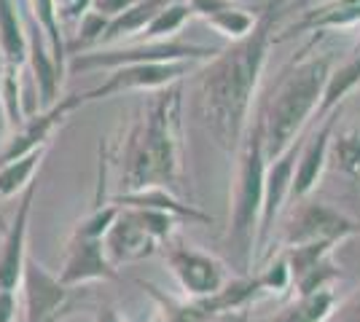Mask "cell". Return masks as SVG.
I'll return each instance as SVG.
<instances>
[{
	"label": "cell",
	"instance_id": "cell-1",
	"mask_svg": "<svg viewBox=\"0 0 360 322\" xmlns=\"http://www.w3.org/2000/svg\"><path fill=\"white\" fill-rule=\"evenodd\" d=\"M277 22V0L266 3L248 38L224 46L196 73V113L226 154L240 151L266 67Z\"/></svg>",
	"mask_w": 360,
	"mask_h": 322
},
{
	"label": "cell",
	"instance_id": "cell-2",
	"mask_svg": "<svg viewBox=\"0 0 360 322\" xmlns=\"http://www.w3.org/2000/svg\"><path fill=\"white\" fill-rule=\"evenodd\" d=\"M183 81L150 92L119 151L121 194L165 188L178 194L183 180Z\"/></svg>",
	"mask_w": 360,
	"mask_h": 322
},
{
	"label": "cell",
	"instance_id": "cell-3",
	"mask_svg": "<svg viewBox=\"0 0 360 322\" xmlns=\"http://www.w3.org/2000/svg\"><path fill=\"white\" fill-rule=\"evenodd\" d=\"M328 76V54L304 57L285 70L280 86L271 94L266 110L258 116L264 123V148H266L269 161L285 154L293 142H299L301 129L307 126L312 116H317Z\"/></svg>",
	"mask_w": 360,
	"mask_h": 322
},
{
	"label": "cell",
	"instance_id": "cell-4",
	"mask_svg": "<svg viewBox=\"0 0 360 322\" xmlns=\"http://www.w3.org/2000/svg\"><path fill=\"white\" fill-rule=\"evenodd\" d=\"M266 148H264V123L255 119L240 148L237 177L231 191V215H229V245L240 253L242 266L255 263V242L264 213V180H266Z\"/></svg>",
	"mask_w": 360,
	"mask_h": 322
},
{
	"label": "cell",
	"instance_id": "cell-5",
	"mask_svg": "<svg viewBox=\"0 0 360 322\" xmlns=\"http://www.w3.org/2000/svg\"><path fill=\"white\" fill-rule=\"evenodd\" d=\"M224 46H199V43H186V41H146L135 46L124 48H91L70 57V70L73 73H91V70H116L124 65H143V62H210Z\"/></svg>",
	"mask_w": 360,
	"mask_h": 322
},
{
	"label": "cell",
	"instance_id": "cell-6",
	"mask_svg": "<svg viewBox=\"0 0 360 322\" xmlns=\"http://www.w3.org/2000/svg\"><path fill=\"white\" fill-rule=\"evenodd\" d=\"M25 322H65L89 304V288H68L44 263L27 258L22 274Z\"/></svg>",
	"mask_w": 360,
	"mask_h": 322
},
{
	"label": "cell",
	"instance_id": "cell-7",
	"mask_svg": "<svg viewBox=\"0 0 360 322\" xmlns=\"http://www.w3.org/2000/svg\"><path fill=\"white\" fill-rule=\"evenodd\" d=\"M162 247H165L167 266L183 290V298L207 301V298H215L231 282L226 263L210 253H202L194 245H186L180 239H169Z\"/></svg>",
	"mask_w": 360,
	"mask_h": 322
},
{
	"label": "cell",
	"instance_id": "cell-8",
	"mask_svg": "<svg viewBox=\"0 0 360 322\" xmlns=\"http://www.w3.org/2000/svg\"><path fill=\"white\" fill-rule=\"evenodd\" d=\"M358 231L355 220L333 210L323 201L301 199L293 204V213L283 229V247H301L312 242H345Z\"/></svg>",
	"mask_w": 360,
	"mask_h": 322
},
{
	"label": "cell",
	"instance_id": "cell-9",
	"mask_svg": "<svg viewBox=\"0 0 360 322\" xmlns=\"http://www.w3.org/2000/svg\"><path fill=\"white\" fill-rule=\"evenodd\" d=\"M194 62H143V65H124L110 70V76L94 86L89 92H84V105L86 102H97L113 94L121 92H159L165 86L180 83L183 78L194 70Z\"/></svg>",
	"mask_w": 360,
	"mask_h": 322
},
{
	"label": "cell",
	"instance_id": "cell-10",
	"mask_svg": "<svg viewBox=\"0 0 360 322\" xmlns=\"http://www.w3.org/2000/svg\"><path fill=\"white\" fill-rule=\"evenodd\" d=\"M301 140L293 142L283 156L271 159L266 164V180H264V213H261V226H258V242H255V261L269 258V242L274 234V223L283 213L285 201L290 199V185L296 175V161H299Z\"/></svg>",
	"mask_w": 360,
	"mask_h": 322
},
{
	"label": "cell",
	"instance_id": "cell-11",
	"mask_svg": "<svg viewBox=\"0 0 360 322\" xmlns=\"http://www.w3.org/2000/svg\"><path fill=\"white\" fill-rule=\"evenodd\" d=\"M81 105H84V94H68V97H62L60 102L51 105L49 110L32 113L30 119L22 123L19 129L8 132V140H6V145H3V151H0V167H6V164L16 161V159L32 154V151L46 148L51 132L73 113L75 107H81Z\"/></svg>",
	"mask_w": 360,
	"mask_h": 322
},
{
	"label": "cell",
	"instance_id": "cell-12",
	"mask_svg": "<svg viewBox=\"0 0 360 322\" xmlns=\"http://www.w3.org/2000/svg\"><path fill=\"white\" fill-rule=\"evenodd\" d=\"M68 285V288H89L91 282H105V279H116L119 269L108 261L103 239H91V236H81L75 234L68 242L65 250V261L57 274Z\"/></svg>",
	"mask_w": 360,
	"mask_h": 322
},
{
	"label": "cell",
	"instance_id": "cell-13",
	"mask_svg": "<svg viewBox=\"0 0 360 322\" xmlns=\"http://www.w3.org/2000/svg\"><path fill=\"white\" fill-rule=\"evenodd\" d=\"M38 196V185L32 183L16 204V213L11 217V226L3 236L0 245V290L19 293L25 263H27V229H30V213Z\"/></svg>",
	"mask_w": 360,
	"mask_h": 322
},
{
	"label": "cell",
	"instance_id": "cell-14",
	"mask_svg": "<svg viewBox=\"0 0 360 322\" xmlns=\"http://www.w3.org/2000/svg\"><path fill=\"white\" fill-rule=\"evenodd\" d=\"M339 116H342V107H336L333 113H328L315 129V135L301 145L299 161H296V175H293V185H290V199L288 201L296 204L301 199H309V194L317 188L323 172L328 167L330 140H333V129L339 123Z\"/></svg>",
	"mask_w": 360,
	"mask_h": 322
},
{
	"label": "cell",
	"instance_id": "cell-15",
	"mask_svg": "<svg viewBox=\"0 0 360 322\" xmlns=\"http://www.w3.org/2000/svg\"><path fill=\"white\" fill-rule=\"evenodd\" d=\"M103 247H105L108 261L119 269V266H127V263L148 258V255L156 253V247H162V245H159L148 234V229L143 226L137 210L121 207L116 223L110 226V231H108L105 239H103Z\"/></svg>",
	"mask_w": 360,
	"mask_h": 322
},
{
	"label": "cell",
	"instance_id": "cell-16",
	"mask_svg": "<svg viewBox=\"0 0 360 322\" xmlns=\"http://www.w3.org/2000/svg\"><path fill=\"white\" fill-rule=\"evenodd\" d=\"M25 22H27V65H30L32 83H35V92H38V110H49L62 100L60 89L65 73L57 67V62L51 57V48H49V41H46L44 30L35 25V19L27 14Z\"/></svg>",
	"mask_w": 360,
	"mask_h": 322
},
{
	"label": "cell",
	"instance_id": "cell-17",
	"mask_svg": "<svg viewBox=\"0 0 360 322\" xmlns=\"http://www.w3.org/2000/svg\"><path fill=\"white\" fill-rule=\"evenodd\" d=\"M0 57L19 67L27 62V22L16 0H0Z\"/></svg>",
	"mask_w": 360,
	"mask_h": 322
},
{
	"label": "cell",
	"instance_id": "cell-18",
	"mask_svg": "<svg viewBox=\"0 0 360 322\" xmlns=\"http://www.w3.org/2000/svg\"><path fill=\"white\" fill-rule=\"evenodd\" d=\"M137 285L148 293L156 304V311L165 322H212L215 314L210 311V307L205 301H191V298H175L165 293L162 288H156L153 282L137 279Z\"/></svg>",
	"mask_w": 360,
	"mask_h": 322
},
{
	"label": "cell",
	"instance_id": "cell-19",
	"mask_svg": "<svg viewBox=\"0 0 360 322\" xmlns=\"http://www.w3.org/2000/svg\"><path fill=\"white\" fill-rule=\"evenodd\" d=\"M110 201L119 204V207L165 210V213L175 215V217H188V220H199V223H210V215L196 210L191 204H183L175 194H169L165 188H148V191H137V194H116V196H110Z\"/></svg>",
	"mask_w": 360,
	"mask_h": 322
},
{
	"label": "cell",
	"instance_id": "cell-20",
	"mask_svg": "<svg viewBox=\"0 0 360 322\" xmlns=\"http://www.w3.org/2000/svg\"><path fill=\"white\" fill-rule=\"evenodd\" d=\"M167 6V0H135L127 11L116 19H110L105 35H103V43L100 46H110L113 41L119 38H132L140 32L148 30V25L156 19V14Z\"/></svg>",
	"mask_w": 360,
	"mask_h": 322
},
{
	"label": "cell",
	"instance_id": "cell-21",
	"mask_svg": "<svg viewBox=\"0 0 360 322\" xmlns=\"http://www.w3.org/2000/svg\"><path fill=\"white\" fill-rule=\"evenodd\" d=\"M360 22V0H333L323 8H315L312 14H307L299 25H293L285 35H293L299 30H342L352 27Z\"/></svg>",
	"mask_w": 360,
	"mask_h": 322
},
{
	"label": "cell",
	"instance_id": "cell-22",
	"mask_svg": "<svg viewBox=\"0 0 360 322\" xmlns=\"http://www.w3.org/2000/svg\"><path fill=\"white\" fill-rule=\"evenodd\" d=\"M27 8H30L27 14L35 19V25L44 30L57 67L65 73V67H68V32H65L60 14H57V3L54 0H27Z\"/></svg>",
	"mask_w": 360,
	"mask_h": 322
},
{
	"label": "cell",
	"instance_id": "cell-23",
	"mask_svg": "<svg viewBox=\"0 0 360 322\" xmlns=\"http://www.w3.org/2000/svg\"><path fill=\"white\" fill-rule=\"evenodd\" d=\"M22 67L11 62H0V107L8 123V132L19 129L27 121V107H25V89H22Z\"/></svg>",
	"mask_w": 360,
	"mask_h": 322
},
{
	"label": "cell",
	"instance_id": "cell-24",
	"mask_svg": "<svg viewBox=\"0 0 360 322\" xmlns=\"http://www.w3.org/2000/svg\"><path fill=\"white\" fill-rule=\"evenodd\" d=\"M358 83H360V51L349 62H345L342 67H333L330 70L328 81H326V89H323V100H320V107H317V119L323 121L328 113H333L336 107H342L347 94L352 92Z\"/></svg>",
	"mask_w": 360,
	"mask_h": 322
},
{
	"label": "cell",
	"instance_id": "cell-25",
	"mask_svg": "<svg viewBox=\"0 0 360 322\" xmlns=\"http://www.w3.org/2000/svg\"><path fill=\"white\" fill-rule=\"evenodd\" d=\"M44 156L46 148H41V151H32V154L16 159V161L6 164V167H0V201L11 199L16 194H25L35 183L32 177H35V172L41 167Z\"/></svg>",
	"mask_w": 360,
	"mask_h": 322
},
{
	"label": "cell",
	"instance_id": "cell-26",
	"mask_svg": "<svg viewBox=\"0 0 360 322\" xmlns=\"http://www.w3.org/2000/svg\"><path fill=\"white\" fill-rule=\"evenodd\" d=\"M191 6H188V0H178V3H167L165 8L156 14V19L148 25V30L143 32L146 35V41H172L180 30H183V25L191 19Z\"/></svg>",
	"mask_w": 360,
	"mask_h": 322
},
{
	"label": "cell",
	"instance_id": "cell-27",
	"mask_svg": "<svg viewBox=\"0 0 360 322\" xmlns=\"http://www.w3.org/2000/svg\"><path fill=\"white\" fill-rule=\"evenodd\" d=\"M330 156L336 167L349 177H360V126H349L345 132L333 135L330 140Z\"/></svg>",
	"mask_w": 360,
	"mask_h": 322
},
{
	"label": "cell",
	"instance_id": "cell-28",
	"mask_svg": "<svg viewBox=\"0 0 360 322\" xmlns=\"http://www.w3.org/2000/svg\"><path fill=\"white\" fill-rule=\"evenodd\" d=\"M255 19H258V16L250 14V8L234 6V8L221 11V14L210 16V19H205V22H207L215 32H221L224 38H229V41L234 43V41H242V38L250 35V30L255 27Z\"/></svg>",
	"mask_w": 360,
	"mask_h": 322
},
{
	"label": "cell",
	"instance_id": "cell-29",
	"mask_svg": "<svg viewBox=\"0 0 360 322\" xmlns=\"http://www.w3.org/2000/svg\"><path fill=\"white\" fill-rule=\"evenodd\" d=\"M255 279H258L261 293H285L293 288V279H290V269H288L285 255H277L274 261H269V266H266L264 271H258Z\"/></svg>",
	"mask_w": 360,
	"mask_h": 322
},
{
	"label": "cell",
	"instance_id": "cell-30",
	"mask_svg": "<svg viewBox=\"0 0 360 322\" xmlns=\"http://www.w3.org/2000/svg\"><path fill=\"white\" fill-rule=\"evenodd\" d=\"M57 3V14H60L62 27H73L81 25V19L89 14L94 0H54Z\"/></svg>",
	"mask_w": 360,
	"mask_h": 322
},
{
	"label": "cell",
	"instance_id": "cell-31",
	"mask_svg": "<svg viewBox=\"0 0 360 322\" xmlns=\"http://www.w3.org/2000/svg\"><path fill=\"white\" fill-rule=\"evenodd\" d=\"M188 6H191V14L194 16L210 19V16L221 14V11H229V8L240 6V3H234V0H188Z\"/></svg>",
	"mask_w": 360,
	"mask_h": 322
},
{
	"label": "cell",
	"instance_id": "cell-32",
	"mask_svg": "<svg viewBox=\"0 0 360 322\" xmlns=\"http://www.w3.org/2000/svg\"><path fill=\"white\" fill-rule=\"evenodd\" d=\"M326 322H360V290L333 309V314Z\"/></svg>",
	"mask_w": 360,
	"mask_h": 322
},
{
	"label": "cell",
	"instance_id": "cell-33",
	"mask_svg": "<svg viewBox=\"0 0 360 322\" xmlns=\"http://www.w3.org/2000/svg\"><path fill=\"white\" fill-rule=\"evenodd\" d=\"M132 3H135V0H94L91 11L103 14L105 19H116V16L124 14V11H127Z\"/></svg>",
	"mask_w": 360,
	"mask_h": 322
},
{
	"label": "cell",
	"instance_id": "cell-34",
	"mask_svg": "<svg viewBox=\"0 0 360 322\" xmlns=\"http://www.w3.org/2000/svg\"><path fill=\"white\" fill-rule=\"evenodd\" d=\"M19 311V298L11 290H0V322H14Z\"/></svg>",
	"mask_w": 360,
	"mask_h": 322
},
{
	"label": "cell",
	"instance_id": "cell-35",
	"mask_svg": "<svg viewBox=\"0 0 360 322\" xmlns=\"http://www.w3.org/2000/svg\"><path fill=\"white\" fill-rule=\"evenodd\" d=\"M94 322H127V320H124L113 307H97V311H94Z\"/></svg>",
	"mask_w": 360,
	"mask_h": 322
},
{
	"label": "cell",
	"instance_id": "cell-36",
	"mask_svg": "<svg viewBox=\"0 0 360 322\" xmlns=\"http://www.w3.org/2000/svg\"><path fill=\"white\" fill-rule=\"evenodd\" d=\"M150 322H165V320H162V317H159V311H156V314H153V320H150Z\"/></svg>",
	"mask_w": 360,
	"mask_h": 322
},
{
	"label": "cell",
	"instance_id": "cell-37",
	"mask_svg": "<svg viewBox=\"0 0 360 322\" xmlns=\"http://www.w3.org/2000/svg\"><path fill=\"white\" fill-rule=\"evenodd\" d=\"M167 3H178V0H167Z\"/></svg>",
	"mask_w": 360,
	"mask_h": 322
},
{
	"label": "cell",
	"instance_id": "cell-38",
	"mask_svg": "<svg viewBox=\"0 0 360 322\" xmlns=\"http://www.w3.org/2000/svg\"><path fill=\"white\" fill-rule=\"evenodd\" d=\"M304 3H312V0H304Z\"/></svg>",
	"mask_w": 360,
	"mask_h": 322
}]
</instances>
